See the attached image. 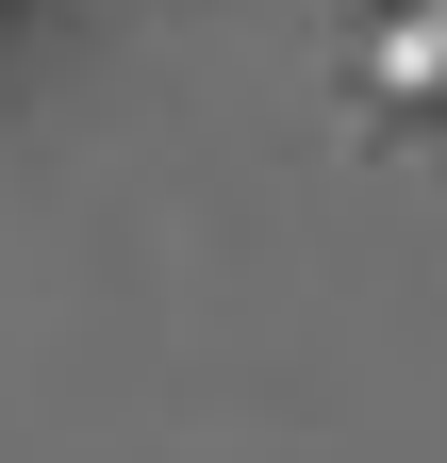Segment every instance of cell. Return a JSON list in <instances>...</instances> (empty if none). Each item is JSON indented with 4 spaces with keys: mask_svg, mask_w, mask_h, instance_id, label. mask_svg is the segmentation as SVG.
<instances>
[{
    "mask_svg": "<svg viewBox=\"0 0 447 463\" xmlns=\"http://www.w3.org/2000/svg\"><path fill=\"white\" fill-rule=\"evenodd\" d=\"M381 83H447V0H398V33H381Z\"/></svg>",
    "mask_w": 447,
    "mask_h": 463,
    "instance_id": "cell-1",
    "label": "cell"
}]
</instances>
